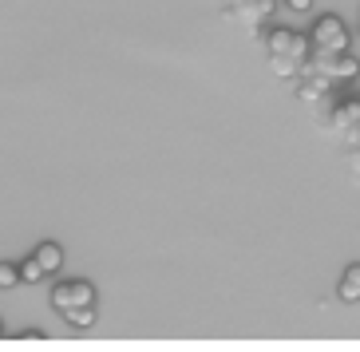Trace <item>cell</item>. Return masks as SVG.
Masks as SVG:
<instances>
[{"label": "cell", "mask_w": 360, "mask_h": 352, "mask_svg": "<svg viewBox=\"0 0 360 352\" xmlns=\"http://www.w3.org/2000/svg\"><path fill=\"white\" fill-rule=\"evenodd\" d=\"M349 48H356V44H352L349 24L340 20L337 12L317 16L313 32H309V52H349Z\"/></svg>", "instance_id": "cell-1"}, {"label": "cell", "mask_w": 360, "mask_h": 352, "mask_svg": "<svg viewBox=\"0 0 360 352\" xmlns=\"http://www.w3.org/2000/svg\"><path fill=\"white\" fill-rule=\"evenodd\" d=\"M328 127L340 131V135L356 147V139H360V99H345V103L328 107Z\"/></svg>", "instance_id": "cell-4"}, {"label": "cell", "mask_w": 360, "mask_h": 352, "mask_svg": "<svg viewBox=\"0 0 360 352\" xmlns=\"http://www.w3.org/2000/svg\"><path fill=\"white\" fill-rule=\"evenodd\" d=\"M60 317H64L72 329H91V325L99 320V309H96V301H91V305H75V309L60 313Z\"/></svg>", "instance_id": "cell-7"}, {"label": "cell", "mask_w": 360, "mask_h": 352, "mask_svg": "<svg viewBox=\"0 0 360 352\" xmlns=\"http://www.w3.org/2000/svg\"><path fill=\"white\" fill-rule=\"evenodd\" d=\"M16 273H20V285H40V281H44V269H40V261H36V257L20 261V266H16Z\"/></svg>", "instance_id": "cell-9"}, {"label": "cell", "mask_w": 360, "mask_h": 352, "mask_svg": "<svg viewBox=\"0 0 360 352\" xmlns=\"http://www.w3.org/2000/svg\"><path fill=\"white\" fill-rule=\"evenodd\" d=\"M0 332H4V325H0Z\"/></svg>", "instance_id": "cell-12"}, {"label": "cell", "mask_w": 360, "mask_h": 352, "mask_svg": "<svg viewBox=\"0 0 360 352\" xmlns=\"http://www.w3.org/2000/svg\"><path fill=\"white\" fill-rule=\"evenodd\" d=\"M32 257L40 261L44 278H56V273L64 269V246H60V242H40V246L32 249Z\"/></svg>", "instance_id": "cell-5"}, {"label": "cell", "mask_w": 360, "mask_h": 352, "mask_svg": "<svg viewBox=\"0 0 360 352\" xmlns=\"http://www.w3.org/2000/svg\"><path fill=\"white\" fill-rule=\"evenodd\" d=\"M265 48H269V56H281V60H297V64L309 60V36L293 32V28H274L265 36Z\"/></svg>", "instance_id": "cell-2"}, {"label": "cell", "mask_w": 360, "mask_h": 352, "mask_svg": "<svg viewBox=\"0 0 360 352\" xmlns=\"http://www.w3.org/2000/svg\"><path fill=\"white\" fill-rule=\"evenodd\" d=\"M96 301V285L84 278H75V281H56L52 285V309L56 313H68L75 309V305H91Z\"/></svg>", "instance_id": "cell-3"}, {"label": "cell", "mask_w": 360, "mask_h": 352, "mask_svg": "<svg viewBox=\"0 0 360 352\" xmlns=\"http://www.w3.org/2000/svg\"><path fill=\"white\" fill-rule=\"evenodd\" d=\"M16 285H20L16 266H12V261H0V289H16Z\"/></svg>", "instance_id": "cell-10"}, {"label": "cell", "mask_w": 360, "mask_h": 352, "mask_svg": "<svg viewBox=\"0 0 360 352\" xmlns=\"http://www.w3.org/2000/svg\"><path fill=\"white\" fill-rule=\"evenodd\" d=\"M281 4H285L289 12H309L313 8V0H281Z\"/></svg>", "instance_id": "cell-11"}, {"label": "cell", "mask_w": 360, "mask_h": 352, "mask_svg": "<svg viewBox=\"0 0 360 352\" xmlns=\"http://www.w3.org/2000/svg\"><path fill=\"white\" fill-rule=\"evenodd\" d=\"M269 67H274V72L281 75L285 84H293L297 75H301V67H305V64H297V60H281V56H269Z\"/></svg>", "instance_id": "cell-8"}, {"label": "cell", "mask_w": 360, "mask_h": 352, "mask_svg": "<svg viewBox=\"0 0 360 352\" xmlns=\"http://www.w3.org/2000/svg\"><path fill=\"white\" fill-rule=\"evenodd\" d=\"M337 297L345 301V305H352V309L360 305V261H352V266L345 269V278H340V285H337Z\"/></svg>", "instance_id": "cell-6"}]
</instances>
